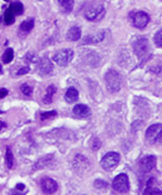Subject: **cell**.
Masks as SVG:
<instances>
[{
  "mask_svg": "<svg viewBox=\"0 0 162 195\" xmlns=\"http://www.w3.org/2000/svg\"><path fill=\"white\" fill-rule=\"evenodd\" d=\"M133 49L137 58L142 64L146 62L147 60H149V58L151 57V47L148 39L144 37L137 38L133 42Z\"/></svg>",
  "mask_w": 162,
  "mask_h": 195,
  "instance_id": "6da1fadb",
  "label": "cell"
},
{
  "mask_svg": "<svg viewBox=\"0 0 162 195\" xmlns=\"http://www.w3.org/2000/svg\"><path fill=\"white\" fill-rule=\"evenodd\" d=\"M104 80L107 90L111 93L118 92L121 89V75L116 70H108L104 76Z\"/></svg>",
  "mask_w": 162,
  "mask_h": 195,
  "instance_id": "7a4b0ae2",
  "label": "cell"
},
{
  "mask_svg": "<svg viewBox=\"0 0 162 195\" xmlns=\"http://www.w3.org/2000/svg\"><path fill=\"white\" fill-rule=\"evenodd\" d=\"M105 13H106V10L103 4H92L85 10L84 18L90 22H99L105 16Z\"/></svg>",
  "mask_w": 162,
  "mask_h": 195,
  "instance_id": "3957f363",
  "label": "cell"
},
{
  "mask_svg": "<svg viewBox=\"0 0 162 195\" xmlns=\"http://www.w3.org/2000/svg\"><path fill=\"white\" fill-rule=\"evenodd\" d=\"M112 189L118 193H127L130 190V182L129 177L127 174H120L118 175L112 181Z\"/></svg>",
  "mask_w": 162,
  "mask_h": 195,
  "instance_id": "277c9868",
  "label": "cell"
},
{
  "mask_svg": "<svg viewBox=\"0 0 162 195\" xmlns=\"http://www.w3.org/2000/svg\"><path fill=\"white\" fill-rule=\"evenodd\" d=\"M73 58V51L72 49H63L61 51H57L55 54L53 55L52 60L56 64L61 65V66H67Z\"/></svg>",
  "mask_w": 162,
  "mask_h": 195,
  "instance_id": "5b68a950",
  "label": "cell"
},
{
  "mask_svg": "<svg viewBox=\"0 0 162 195\" xmlns=\"http://www.w3.org/2000/svg\"><path fill=\"white\" fill-rule=\"evenodd\" d=\"M120 162V155L117 152H109L107 153L100 160V166L107 171L114 170Z\"/></svg>",
  "mask_w": 162,
  "mask_h": 195,
  "instance_id": "8992f818",
  "label": "cell"
},
{
  "mask_svg": "<svg viewBox=\"0 0 162 195\" xmlns=\"http://www.w3.org/2000/svg\"><path fill=\"white\" fill-rule=\"evenodd\" d=\"M138 165H139V169L142 170V172H144V174L150 172L157 165V157L154 155L145 156V157H143L139 160Z\"/></svg>",
  "mask_w": 162,
  "mask_h": 195,
  "instance_id": "52a82bcc",
  "label": "cell"
},
{
  "mask_svg": "<svg viewBox=\"0 0 162 195\" xmlns=\"http://www.w3.org/2000/svg\"><path fill=\"white\" fill-rule=\"evenodd\" d=\"M132 21H133V25L135 27L143 29L148 25L149 21H150V16H149V14L146 13V12L139 11L134 14V16L132 18Z\"/></svg>",
  "mask_w": 162,
  "mask_h": 195,
  "instance_id": "ba28073f",
  "label": "cell"
},
{
  "mask_svg": "<svg viewBox=\"0 0 162 195\" xmlns=\"http://www.w3.org/2000/svg\"><path fill=\"white\" fill-rule=\"evenodd\" d=\"M54 164H55V157H54V155H46L43 157H41L40 159L37 160L36 164L34 165L33 169L34 170L46 169V168H51Z\"/></svg>",
  "mask_w": 162,
  "mask_h": 195,
  "instance_id": "9c48e42d",
  "label": "cell"
},
{
  "mask_svg": "<svg viewBox=\"0 0 162 195\" xmlns=\"http://www.w3.org/2000/svg\"><path fill=\"white\" fill-rule=\"evenodd\" d=\"M162 131V125L161 124H154V125L149 126L146 130V139L148 142L156 143L157 138H158L159 133Z\"/></svg>",
  "mask_w": 162,
  "mask_h": 195,
  "instance_id": "30bf717a",
  "label": "cell"
},
{
  "mask_svg": "<svg viewBox=\"0 0 162 195\" xmlns=\"http://www.w3.org/2000/svg\"><path fill=\"white\" fill-rule=\"evenodd\" d=\"M58 185L55 182V180L51 179V178H46L45 180H42L41 182V190H42L43 193L46 194H53L57 191Z\"/></svg>",
  "mask_w": 162,
  "mask_h": 195,
  "instance_id": "8fae6325",
  "label": "cell"
},
{
  "mask_svg": "<svg viewBox=\"0 0 162 195\" xmlns=\"http://www.w3.org/2000/svg\"><path fill=\"white\" fill-rule=\"evenodd\" d=\"M38 70L40 75H49L53 72V64L49 58H42L38 62Z\"/></svg>",
  "mask_w": 162,
  "mask_h": 195,
  "instance_id": "7c38bea8",
  "label": "cell"
},
{
  "mask_svg": "<svg viewBox=\"0 0 162 195\" xmlns=\"http://www.w3.org/2000/svg\"><path fill=\"white\" fill-rule=\"evenodd\" d=\"M105 33L103 31H97L95 34H90L82 40V45H92V43H100L104 40Z\"/></svg>",
  "mask_w": 162,
  "mask_h": 195,
  "instance_id": "4fadbf2b",
  "label": "cell"
},
{
  "mask_svg": "<svg viewBox=\"0 0 162 195\" xmlns=\"http://www.w3.org/2000/svg\"><path fill=\"white\" fill-rule=\"evenodd\" d=\"M73 112L76 116L81 117V118H88V117H90L91 114H92L90 107L84 105V104H77V105H75Z\"/></svg>",
  "mask_w": 162,
  "mask_h": 195,
  "instance_id": "5bb4252c",
  "label": "cell"
},
{
  "mask_svg": "<svg viewBox=\"0 0 162 195\" xmlns=\"http://www.w3.org/2000/svg\"><path fill=\"white\" fill-rule=\"evenodd\" d=\"M154 178H150L147 181L146 187H145V191H144V195H162L161 190L154 187Z\"/></svg>",
  "mask_w": 162,
  "mask_h": 195,
  "instance_id": "9a60e30c",
  "label": "cell"
},
{
  "mask_svg": "<svg viewBox=\"0 0 162 195\" xmlns=\"http://www.w3.org/2000/svg\"><path fill=\"white\" fill-rule=\"evenodd\" d=\"M79 99V92L76 88H69V89L66 91L65 94V101L67 103H75V102L78 101Z\"/></svg>",
  "mask_w": 162,
  "mask_h": 195,
  "instance_id": "2e32d148",
  "label": "cell"
},
{
  "mask_svg": "<svg viewBox=\"0 0 162 195\" xmlns=\"http://www.w3.org/2000/svg\"><path fill=\"white\" fill-rule=\"evenodd\" d=\"M81 38V28L79 26H73L67 31V39L70 41H78Z\"/></svg>",
  "mask_w": 162,
  "mask_h": 195,
  "instance_id": "e0dca14e",
  "label": "cell"
},
{
  "mask_svg": "<svg viewBox=\"0 0 162 195\" xmlns=\"http://www.w3.org/2000/svg\"><path fill=\"white\" fill-rule=\"evenodd\" d=\"M88 165H89V160L84 156L80 154L76 155L75 160H73V166L75 167H78V169H80V167H82L83 169H85L88 167Z\"/></svg>",
  "mask_w": 162,
  "mask_h": 195,
  "instance_id": "ac0fdd59",
  "label": "cell"
},
{
  "mask_svg": "<svg viewBox=\"0 0 162 195\" xmlns=\"http://www.w3.org/2000/svg\"><path fill=\"white\" fill-rule=\"evenodd\" d=\"M34 25H35V19L29 18L19 25V29H21V31H23V33H29V31L34 28Z\"/></svg>",
  "mask_w": 162,
  "mask_h": 195,
  "instance_id": "d6986e66",
  "label": "cell"
},
{
  "mask_svg": "<svg viewBox=\"0 0 162 195\" xmlns=\"http://www.w3.org/2000/svg\"><path fill=\"white\" fill-rule=\"evenodd\" d=\"M58 4L62 7L65 13H70L73 9V0H57Z\"/></svg>",
  "mask_w": 162,
  "mask_h": 195,
  "instance_id": "ffe728a7",
  "label": "cell"
},
{
  "mask_svg": "<svg viewBox=\"0 0 162 195\" xmlns=\"http://www.w3.org/2000/svg\"><path fill=\"white\" fill-rule=\"evenodd\" d=\"M56 92V88L54 86H49L48 89H46V96L43 97V102H45L46 104H50L52 103L53 101V96L54 93Z\"/></svg>",
  "mask_w": 162,
  "mask_h": 195,
  "instance_id": "44dd1931",
  "label": "cell"
},
{
  "mask_svg": "<svg viewBox=\"0 0 162 195\" xmlns=\"http://www.w3.org/2000/svg\"><path fill=\"white\" fill-rule=\"evenodd\" d=\"M15 14H14V12L12 11L11 8H8L6 10V12H4V15H3V19H4V23L7 24V25H11V24L14 23V21H15Z\"/></svg>",
  "mask_w": 162,
  "mask_h": 195,
  "instance_id": "7402d4cb",
  "label": "cell"
},
{
  "mask_svg": "<svg viewBox=\"0 0 162 195\" xmlns=\"http://www.w3.org/2000/svg\"><path fill=\"white\" fill-rule=\"evenodd\" d=\"M10 8L12 9V11L14 12L15 15H21L22 13L24 12V6L22 2L19 1H15V2H12Z\"/></svg>",
  "mask_w": 162,
  "mask_h": 195,
  "instance_id": "603a6c76",
  "label": "cell"
},
{
  "mask_svg": "<svg viewBox=\"0 0 162 195\" xmlns=\"http://www.w3.org/2000/svg\"><path fill=\"white\" fill-rule=\"evenodd\" d=\"M6 163H7V167H8L9 169H11V168L13 167L14 159H13V154H12L11 148H7V152H6Z\"/></svg>",
  "mask_w": 162,
  "mask_h": 195,
  "instance_id": "cb8c5ba5",
  "label": "cell"
},
{
  "mask_svg": "<svg viewBox=\"0 0 162 195\" xmlns=\"http://www.w3.org/2000/svg\"><path fill=\"white\" fill-rule=\"evenodd\" d=\"M13 58H14L13 50H12L11 48H9V49H7L6 52H4L3 55H2V61H3V63L8 64V63H10L12 60H13Z\"/></svg>",
  "mask_w": 162,
  "mask_h": 195,
  "instance_id": "d4e9b609",
  "label": "cell"
},
{
  "mask_svg": "<svg viewBox=\"0 0 162 195\" xmlns=\"http://www.w3.org/2000/svg\"><path fill=\"white\" fill-rule=\"evenodd\" d=\"M154 41L157 47L162 48V28L159 29L156 33V35H154Z\"/></svg>",
  "mask_w": 162,
  "mask_h": 195,
  "instance_id": "484cf974",
  "label": "cell"
},
{
  "mask_svg": "<svg viewBox=\"0 0 162 195\" xmlns=\"http://www.w3.org/2000/svg\"><path fill=\"white\" fill-rule=\"evenodd\" d=\"M100 145H102V142H100L99 138H92V140L90 142V146L93 151H97L100 148Z\"/></svg>",
  "mask_w": 162,
  "mask_h": 195,
  "instance_id": "4316f807",
  "label": "cell"
},
{
  "mask_svg": "<svg viewBox=\"0 0 162 195\" xmlns=\"http://www.w3.org/2000/svg\"><path fill=\"white\" fill-rule=\"evenodd\" d=\"M25 60L27 61V62H31V63H38L39 62V58L37 55L35 54V53H33V52H29V53H27V54L25 55Z\"/></svg>",
  "mask_w": 162,
  "mask_h": 195,
  "instance_id": "83f0119b",
  "label": "cell"
},
{
  "mask_svg": "<svg viewBox=\"0 0 162 195\" xmlns=\"http://www.w3.org/2000/svg\"><path fill=\"white\" fill-rule=\"evenodd\" d=\"M21 91H22V93L25 94V96H30V94L33 93V88L27 84H23L21 86Z\"/></svg>",
  "mask_w": 162,
  "mask_h": 195,
  "instance_id": "f1b7e54d",
  "label": "cell"
},
{
  "mask_svg": "<svg viewBox=\"0 0 162 195\" xmlns=\"http://www.w3.org/2000/svg\"><path fill=\"white\" fill-rule=\"evenodd\" d=\"M56 111H50V112H45V113H42L40 115V118L41 120H46V119H50L52 118V117L56 116Z\"/></svg>",
  "mask_w": 162,
  "mask_h": 195,
  "instance_id": "f546056e",
  "label": "cell"
},
{
  "mask_svg": "<svg viewBox=\"0 0 162 195\" xmlns=\"http://www.w3.org/2000/svg\"><path fill=\"white\" fill-rule=\"evenodd\" d=\"M107 182L104 181V180H100V179H97L94 181V187H97V189H103V187H107Z\"/></svg>",
  "mask_w": 162,
  "mask_h": 195,
  "instance_id": "4dcf8cb0",
  "label": "cell"
},
{
  "mask_svg": "<svg viewBox=\"0 0 162 195\" xmlns=\"http://www.w3.org/2000/svg\"><path fill=\"white\" fill-rule=\"evenodd\" d=\"M29 70H30V68L28 66H25V67H22L21 70L18 72V75H26L29 73Z\"/></svg>",
  "mask_w": 162,
  "mask_h": 195,
  "instance_id": "1f68e13d",
  "label": "cell"
},
{
  "mask_svg": "<svg viewBox=\"0 0 162 195\" xmlns=\"http://www.w3.org/2000/svg\"><path fill=\"white\" fill-rule=\"evenodd\" d=\"M8 90L6 89V88H1V89H0V99H2V98H4L7 96V94H8Z\"/></svg>",
  "mask_w": 162,
  "mask_h": 195,
  "instance_id": "d6a6232c",
  "label": "cell"
},
{
  "mask_svg": "<svg viewBox=\"0 0 162 195\" xmlns=\"http://www.w3.org/2000/svg\"><path fill=\"white\" fill-rule=\"evenodd\" d=\"M15 189L18 190V191H24V190H25V184L18 183V184H16V187H15Z\"/></svg>",
  "mask_w": 162,
  "mask_h": 195,
  "instance_id": "836d02e7",
  "label": "cell"
},
{
  "mask_svg": "<svg viewBox=\"0 0 162 195\" xmlns=\"http://www.w3.org/2000/svg\"><path fill=\"white\" fill-rule=\"evenodd\" d=\"M156 143H159V144H161V145H162V131H161L160 133H159L158 138H157V141H156Z\"/></svg>",
  "mask_w": 162,
  "mask_h": 195,
  "instance_id": "e575fe53",
  "label": "cell"
},
{
  "mask_svg": "<svg viewBox=\"0 0 162 195\" xmlns=\"http://www.w3.org/2000/svg\"><path fill=\"white\" fill-rule=\"evenodd\" d=\"M10 195H25V193H22V194H19V191H11V193H10Z\"/></svg>",
  "mask_w": 162,
  "mask_h": 195,
  "instance_id": "d590c367",
  "label": "cell"
},
{
  "mask_svg": "<svg viewBox=\"0 0 162 195\" xmlns=\"http://www.w3.org/2000/svg\"><path fill=\"white\" fill-rule=\"evenodd\" d=\"M4 127H6V124H4L3 121L0 120V130H2V129H3Z\"/></svg>",
  "mask_w": 162,
  "mask_h": 195,
  "instance_id": "8d00e7d4",
  "label": "cell"
},
{
  "mask_svg": "<svg viewBox=\"0 0 162 195\" xmlns=\"http://www.w3.org/2000/svg\"><path fill=\"white\" fill-rule=\"evenodd\" d=\"M4 1H9V0H4Z\"/></svg>",
  "mask_w": 162,
  "mask_h": 195,
  "instance_id": "74e56055",
  "label": "cell"
},
{
  "mask_svg": "<svg viewBox=\"0 0 162 195\" xmlns=\"http://www.w3.org/2000/svg\"><path fill=\"white\" fill-rule=\"evenodd\" d=\"M0 113H1V111H0Z\"/></svg>",
  "mask_w": 162,
  "mask_h": 195,
  "instance_id": "f35d334b",
  "label": "cell"
},
{
  "mask_svg": "<svg viewBox=\"0 0 162 195\" xmlns=\"http://www.w3.org/2000/svg\"><path fill=\"white\" fill-rule=\"evenodd\" d=\"M161 1H162V0H161Z\"/></svg>",
  "mask_w": 162,
  "mask_h": 195,
  "instance_id": "ab89813d",
  "label": "cell"
}]
</instances>
